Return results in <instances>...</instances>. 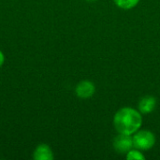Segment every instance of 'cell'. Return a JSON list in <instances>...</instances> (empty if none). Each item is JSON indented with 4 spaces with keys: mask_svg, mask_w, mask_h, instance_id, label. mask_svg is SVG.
<instances>
[{
    "mask_svg": "<svg viewBox=\"0 0 160 160\" xmlns=\"http://www.w3.org/2000/svg\"><path fill=\"white\" fill-rule=\"evenodd\" d=\"M113 127L117 133L133 135L142 125V114L131 107L119 109L113 116Z\"/></svg>",
    "mask_w": 160,
    "mask_h": 160,
    "instance_id": "obj_1",
    "label": "cell"
},
{
    "mask_svg": "<svg viewBox=\"0 0 160 160\" xmlns=\"http://www.w3.org/2000/svg\"><path fill=\"white\" fill-rule=\"evenodd\" d=\"M134 148L141 151H148L156 144V135L148 129H139L132 135Z\"/></svg>",
    "mask_w": 160,
    "mask_h": 160,
    "instance_id": "obj_2",
    "label": "cell"
},
{
    "mask_svg": "<svg viewBox=\"0 0 160 160\" xmlns=\"http://www.w3.org/2000/svg\"><path fill=\"white\" fill-rule=\"evenodd\" d=\"M112 147L118 154L126 155L128 151L134 148L132 135L118 133L112 141Z\"/></svg>",
    "mask_w": 160,
    "mask_h": 160,
    "instance_id": "obj_3",
    "label": "cell"
},
{
    "mask_svg": "<svg viewBox=\"0 0 160 160\" xmlns=\"http://www.w3.org/2000/svg\"><path fill=\"white\" fill-rule=\"evenodd\" d=\"M75 93H76L77 97L80 98H82V99L90 98L96 93L95 83L92 82L91 81H87V80L82 81L76 85Z\"/></svg>",
    "mask_w": 160,
    "mask_h": 160,
    "instance_id": "obj_4",
    "label": "cell"
},
{
    "mask_svg": "<svg viewBox=\"0 0 160 160\" xmlns=\"http://www.w3.org/2000/svg\"><path fill=\"white\" fill-rule=\"evenodd\" d=\"M156 107H157V98L153 96H145L142 98L138 103V111L142 115L153 112Z\"/></svg>",
    "mask_w": 160,
    "mask_h": 160,
    "instance_id": "obj_5",
    "label": "cell"
},
{
    "mask_svg": "<svg viewBox=\"0 0 160 160\" xmlns=\"http://www.w3.org/2000/svg\"><path fill=\"white\" fill-rule=\"evenodd\" d=\"M34 158L37 160H52L53 158V154L49 145L40 144L34 152Z\"/></svg>",
    "mask_w": 160,
    "mask_h": 160,
    "instance_id": "obj_6",
    "label": "cell"
},
{
    "mask_svg": "<svg viewBox=\"0 0 160 160\" xmlns=\"http://www.w3.org/2000/svg\"><path fill=\"white\" fill-rule=\"evenodd\" d=\"M113 2L118 8L128 10L135 8L139 4L140 0H113Z\"/></svg>",
    "mask_w": 160,
    "mask_h": 160,
    "instance_id": "obj_7",
    "label": "cell"
},
{
    "mask_svg": "<svg viewBox=\"0 0 160 160\" xmlns=\"http://www.w3.org/2000/svg\"><path fill=\"white\" fill-rule=\"evenodd\" d=\"M126 158L128 160H144L145 156L142 153L141 150H138L136 148H132L130 151H128L126 154Z\"/></svg>",
    "mask_w": 160,
    "mask_h": 160,
    "instance_id": "obj_8",
    "label": "cell"
},
{
    "mask_svg": "<svg viewBox=\"0 0 160 160\" xmlns=\"http://www.w3.org/2000/svg\"><path fill=\"white\" fill-rule=\"evenodd\" d=\"M4 60H5L4 54H3V52L0 51V68H1V66L3 65V63H4Z\"/></svg>",
    "mask_w": 160,
    "mask_h": 160,
    "instance_id": "obj_9",
    "label": "cell"
},
{
    "mask_svg": "<svg viewBox=\"0 0 160 160\" xmlns=\"http://www.w3.org/2000/svg\"><path fill=\"white\" fill-rule=\"evenodd\" d=\"M87 1H89V2H95V1H98V0H87Z\"/></svg>",
    "mask_w": 160,
    "mask_h": 160,
    "instance_id": "obj_10",
    "label": "cell"
}]
</instances>
